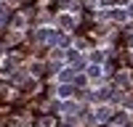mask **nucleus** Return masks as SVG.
<instances>
[{
	"label": "nucleus",
	"instance_id": "obj_1",
	"mask_svg": "<svg viewBox=\"0 0 133 127\" xmlns=\"http://www.w3.org/2000/svg\"><path fill=\"white\" fill-rule=\"evenodd\" d=\"M112 109H109V106H98L96 109V122H107V119H112Z\"/></svg>",
	"mask_w": 133,
	"mask_h": 127
},
{
	"label": "nucleus",
	"instance_id": "obj_2",
	"mask_svg": "<svg viewBox=\"0 0 133 127\" xmlns=\"http://www.w3.org/2000/svg\"><path fill=\"white\" fill-rule=\"evenodd\" d=\"M61 111H64V114H69V116H75L77 111H80V106H77V103H72V101H66V98H64V103H61Z\"/></svg>",
	"mask_w": 133,
	"mask_h": 127
},
{
	"label": "nucleus",
	"instance_id": "obj_3",
	"mask_svg": "<svg viewBox=\"0 0 133 127\" xmlns=\"http://www.w3.org/2000/svg\"><path fill=\"white\" fill-rule=\"evenodd\" d=\"M56 24H59L61 29H72V27H75V19H72V16H66V13H61V16L56 19Z\"/></svg>",
	"mask_w": 133,
	"mask_h": 127
},
{
	"label": "nucleus",
	"instance_id": "obj_4",
	"mask_svg": "<svg viewBox=\"0 0 133 127\" xmlns=\"http://www.w3.org/2000/svg\"><path fill=\"white\" fill-rule=\"evenodd\" d=\"M88 80H93V82L101 80V66H98V64H91V66H88Z\"/></svg>",
	"mask_w": 133,
	"mask_h": 127
},
{
	"label": "nucleus",
	"instance_id": "obj_5",
	"mask_svg": "<svg viewBox=\"0 0 133 127\" xmlns=\"http://www.w3.org/2000/svg\"><path fill=\"white\" fill-rule=\"evenodd\" d=\"M75 95V88L69 82H61V88H59V98H72Z\"/></svg>",
	"mask_w": 133,
	"mask_h": 127
},
{
	"label": "nucleus",
	"instance_id": "obj_6",
	"mask_svg": "<svg viewBox=\"0 0 133 127\" xmlns=\"http://www.w3.org/2000/svg\"><path fill=\"white\" fill-rule=\"evenodd\" d=\"M72 80H75V69L66 66V69H61V72H59V82H72Z\"/></svg>",
	"mask_w": 133,
	"mask_h": 127
},
{
	"label": "nucleus",
	"instance_id": "obj_7",
	"mask_svg": "<svg viewBox=\"0 0 133 127\" xmlns=\"http://www.w3.org/2000/svg\"><path fill=\"white\" fill-rule=\"evenodd\" d=\"M75 5H77L75 0H64V8H69V11H75Z\"/></svg>",
	"mask_w": 133,
	"mask_h": 127
}]
</instances>
